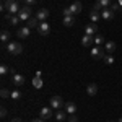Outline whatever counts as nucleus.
Here are the masks:
<instances>
[{
  "instance_id": "nucleus-1",
  "label": "nucleus",
  "mask_w": 122,
  "mask_h": 122,
  "mask_svg": "<svg viewBox=\"0 0 122 122\" xmlns=\"http://www.w3.org/2000/svg\"><path fill=\"white\" fill-rule=\"evenodd\" d=\"M2 10H7L10 15H18L21 7H20L18 0H5L2 5Z\"/></svg>"
},
{
  "instance_id": "nucleus-2",
  "label": "nucleus",
  "mask_w": 122,
  "mask_h": 122,
  "mask_svg": "<svg viewBox=\"0 0 122 122\" xmlns=\"http://www.w3.org/2000/svg\"><path fill=\"white\" fill-rule=\"evenodd\" d=\"M7 51H8L10 56H20V54L23 52V46H21L20 42H13V41H10L8 44H7Z\"/></svg>"
},
{
  "instance_id": "nucleus-3",
  "label": "nucleus",
  "mask_w": 122,
  "mask_h": 122,
  "mask_svg": "<svg viewBox=\"0 0 122 122\" xmlns=\"http://www.w3.org/2000/svg\"><path fill=\"white\" fill-rule=\"evenodd\" d=\"M104 57H106V51H104V47H101V46L91 47V59H94V60H103Z\"/></svg>"
},
{
  "instance_id": "nucleus-4",
  "label": "nucleus",
  "mask_w": 122,
  "mask_h": 122,
  "mask_svg": "<svg viewBox=\"0 0 122 122\" xmlns=\"http://www.w3.org/2000/svg\"><path fill=\"white\" fill-rule=\"evenodd\" d=\"M49 106L52 107V109H62L65 103H64V99L60 98V96H52L51 99H49Z\"/></svg>"
},
{
  "instance_id": "nucleus-5",
  "label": "nucleus",
  "mask_w": 122,
  "mask_h": 122,
  "mask_svg": "<svg viewBox=\"0 0 122 122\" xmlns=\"http://www.w3.org/2000/svg\"><path fill=\"white\" fill-rule=\"evenodd\" d=\"M31 13H33V10H31V7H28V5H25V7H21V10H20L18 16L21 21H28L29 18H31Z\"/></svg>"
},
{
  "instance_id": "nucleus-6",
  "label": "nucleus",
  "mask_w": 122,
  "mask_h": 122,
  "mask_svg": "<svg viewBox=\"0 0 122 122\" xmlns=\"http://www.w3.org/2000/svg\"><path fill=\"white\" fill-rule=\"evenodd\" d=\"M54 116H56V112L52 111V107H51V106H46V107H42V109L39 111V117H41V119H44V121L51 119V117H54Z\"/></svg>"
},
{
  "instance_id": "nucleus-7",
  "label": "nucleus",
  "mask_w": 122,
  "mask_h": 122,
  "mask_svg": "<svg viewBox=\"0 0 122 122\" xmlns=\"http://www.w3.org/2000/svg\"><path fill=\"white\" fill-rule=\"evenodd\" d=\"M38 33H39V36H49V33H51V26H49L47 21H41V23H39Z\"/></svg>"
},
{
  "instance_id": "nucleus-8",
  "label": "nucleus",
  "mask_w": 122,
  "mask_h": 122,
  "mask_svg": "<svg viewBox=\"0 0 122 122\" xmlns=\"http://www.w3.org/2000/svg\"><path fill=\"white\" fill-rule=\"evenodd\" d=\"M114 13H116V10H112V8H103L101 10V18L104 21H111L114 18Z\"/></svg>"
},
{
  "instance_id": "nucleus-9",
  "label": "nucleus",
  "mask_w": 122,
  "mask_h": 122,
  "mask_svg": "<svg viewBox=\"0 0 122 122\" xmlns=\"http://www.w3.org/2000/svg\"><path fill=\"white\" fill-rule=\"evenodd\" d=\"M11 81H13L15 86H23V83H25V76L20 75V73H16V72H13V73H11Z\"/></svg>"
},
{
  "instance_id": "nucleus-10",
  "label": "nucleus",
  "mask_w": 122,
  "mask_h": 122,
  "mask_svg": "<svg viewBox=\"0 0 122 122\" xmlns=\"http://www.w3.org/2000/svg\"><path fill=\"white\" fill-rule=\"evenodd\" d=\"M111 3H112V0H96V5H94L93 8H96V10L101 11L103 8H109Z\"/></svg>"
},
{
  "instance_id": "nucleus-11",
  "label": "nucleus",
  "mask_w": 122,
  "mask_h": 122,
  "mask_svg": "<svg viewBox=\"0 0 122 122\" xmlns=\"http://www.w3.org/2000/svg\"><path fill=\"white\" fill-rule=\"evenodd\" d=\"M98 33V26H96V23H88L86 26H85V34H88V36H94Z\"/></svg>"
},
{
  "instance_id": "nucleus-12",
  "label": "nucleus",
  "mask_w": 122,
  "mask_h": 122,
  "mask_svg": "<svg viewBox=\"0 0 122 122\" xmlns=\"http://www.w3.org/2000/svg\"><path fill=\"white\" fill-rule=\"evenodd\" d=\"M34 16H36L39 21H46V20L49 18V10H47V8H41V10L36 11V15H34Z\"/></svg>"
},
{
  "instance_id": "nucleus-13",
  "label": "nucleus",
  "mask_w": 122,
  "mask_h": 122,
  "mask_svg": "<svg viewBox=\"0 0 122 122\" xmlns=\"http://www.w3.org/2000/svg\"><path fill=\"white\" fill-rule=\"evenodd\" d=\"M94 44V36H88V34H85L83 39H81V46L83 47H91Z\"/></svg>"
},
{
  "instance_id": "nucleus-14",
  "label": "nucleus",
  "mask_w": 122,
  "mask_h": 122,
  "mask_svg": "<svg viewBox=\"0 0 122 122\" xmlns=\"http://www.w3.org/2000/svg\"><path fill=\"white\" fill-rule=\"evenodd\" d=\"M90 20H91V23H98V21L101 20V11L93 8L91 11H90Z\"/></svg>"
},
{
  "instance_id": "nucleus-15",
  "label": "nucleus",
  "mask_w": 122,
  "mask_h": 122,
  "mask_svg": "<svg viewBox=\"0 0 122 122\" xmlns=\"http://www.w3.org/2000/svg\"><path fill=\"white\" fill-rule=\"evenodd\" d=\"M29 31H31V28H28V26H23V28H20L18 31H16V36L21 39H26L29 36Z\"/></svg>"
},
{
  "instance_id": "nucleus-16",
  "label": "nucleus",
  "mask_w": 122,
  "mask_h": 122,
  "mask_svg": "<svg viewBox=\"0 0 122 122\" xmlns=\"http://www.w3.org/2000/svg\"><path fill=\"white\" fill-rule=\"evenodd\" d=\"M68 8H70V11H72V15L75 16V15H78V13L81 11V8H83V7H81V3H80V2H73Z\"/></svg>"
},
{
  "instance_id": "nucleus-17",
  "label": "nucleus",
  "mask_w": 122,
  "mask_h": 122,
  "mask_svg": "<svg viewBox=\"0 0 122 122\" xmlns=\"http://www.w3.org/2000/svg\"><path fill=\"white\" fill-rule=\"evenodd\" d=\"M64 107H65V112L68 114V116L76 112V104L73 103V101H68V103H65V106H64Z\"/></svg>"
},
{
  "instance_id": "nucleus-18",
  "label": "nucleus",
  "mask_w": 122,
  "mask_h": 122,
  "mask_svg": "<svg viewBox=\"0 0 122 122\" xmlns=\"http://www.w3.org/2000/svg\"><path fill=\"white\" fill-rule=\"evenodd\" d=\"M5 20H7V21H10V25H11V26H16L20 21H21L18 15H10V13L5 16Z\"/></svg>"
},
{
  "instance_id": "nucleus-19",
  "label": "nucleus",
  "mask_w": 122,
  "mask_h": 122,
  "mask_svg": "<svg viewBox=\"0 0 122 122\" xmlns=\"http://www.w3.org/2000/svg\"><path fill=\"white\" fill-rule=\"evenodd\" d=\"M104 51L111 56V54H114V51H116V42L114 41H107L106 44H104Z\"/></svg>"
},
{
  "instance_id": "nucleus-20",
  "label": "nucleus",
  "mask_w": 122,
  "mask_h": 122,
  "mask_svg": "<svg viewBox=\"0 0 122 122\" xmlns=\"http://www.w3.org/2000/svg\"><path fill=\"white\" fill-rule=\"evenodd\" d=\"M86 93H88V96H94V94L98 93V85L96 83H90L88 86H86Z\"/></svg>"
},
{
  "instance_id": "nucleus-21",
  "label": "nucleus",
  "mask_w": 122,
  "mask_h": 122,
  "mask_svg": "<svg viewBox=\"0 0 122 122\" xmlns=\"http://www.w3.org/2000/svg\"><path fill=\"white\" fill-rule=\"evenodd\" d=\"M39 23H41V21H39L38 18H36V16H31V18L28 20V25H26V26H28V28H36L38 29V26H39Z\"/></svg>"
},
{
  "instance_id": "nucleus-22",
  "label": "nucleus",
  "mask_w": 122,
  "mask_h": 122,
  "mask_svg": "<svg viewBox=\"0 0 122 122\" xmlns=\"http://www.w3.org/2000/svg\"><path fill=\"white\" fill-rule=\"evenodd\" d=\"M33 86H34V88H41V86H42V80H41V72H36V76L33 78Z\"/></svg>"
},
{
  "instance_id": "nucleus-23",
  "label": "nucleus",
  "mask_w": 122,
  "mask_h": 122,
  "mask_svg": "<svg viewBox=\"0 0 122 122\" xmlns=\"http://www.w3.org/2000/svg\"><path fill=\"white\" fill-rule=\"evenodd\" d=\"M62 23H64L65 26H73V25H75V16H73V15L64 16V18H62Z\"/></svg>"
},
{
  "instance_id": "nucleus-24",
  "label": "nucleus",
  "mask_w": 122,
  "mask_h": 122,
  "mask_svg": "<svg viewBox=\"0 0 122 122\" xmlns=\"http://www.w3.org/2000/svg\"><path fill=\"white\" fill-rule=\"evenodd\" d=\"M13 72H15V70H13V68H10L8 65H5V64H2V65H0V75H2V76H5L7 73H13Z\"/></svg>"
},
{
  "instance_id": "nucleus-25",
  "label": "nucleus",
  "mask_w": 122,
  "mask_h": 122,
  "mask_svg": "<svg viewBox=\"0 0 122 122\" xmlns=\"http://www.w3.org/2000/svg\"><path fill=\"white\" fill-rule=\"evenodd\" d=\"M54 117H56L59 122H62V121H65V119H67V112H65V111H62V109H57V112H56Z\"/></svg>"
},
{
  "instance_id": "nucleus-26",
  "label": "nucleus",
  "mask_w": 122,
  "mask_h": 122,
  "mask_svg": "<svg viewBox=\"0 0 122 122\" xmlns=\"http://www.w3.org/2000/svg\"><path fill=\"white\" fill-rule=\"evenodd\" d=\"M10 98H11L13 101H20V99L23 98V94H21V91H20V90H13V91H11V94H10Z\"/></svg>"
},
{
  "instance_id": "nucleus-27",
  "label": "nucleus",
  "mask_w": 122,
  "mask_h": 122,
  "mask_svg": "<svg viewBox=\"0 0 122 122\" xmlns=\"http://www.w3.org/2000/svg\"><path fill=\"white\" fill-rule=\"evenodd\" d=\"M0 41H2L3 44H8V42H10V33H8V31H2V34H0Z\"/></svg>"
},
{
  "instance_id": "nucleus-28",
  "label": "nucleus",
  "mask_w": 122,
  "mask_h": 122,
  "mask_svg": "<svg viewBox=\"0 0 122 122\" xmlns=\"http://www.w3.org/2000/svg\"><path fill=\"white\" fill-rule=\"evenodd\" d=\"M103 42H104V36H103V34H98V36H94V44H96V46H101Z\"/></svg>"
},
{
  "instance_id": "nucleus-29",
  "label": "nucleus",
  "mask_w": 122,
  "mask_h": 122,
  "mask_svg": "<svg viewBox=\"0 0 122 122\" xmlns=\"http://www.w3.org/2000/svg\"><path fill=\"white\" fill-rule=\"evenodd\" d=\"M103 60H104V64H107V65L114 64V59H112V56H109V54H106V57H104Z\"/></svg>"
},
{
  "instance_id": "nucleus-30",
  "label": "nucleus",
  "mask_w": 122,
  "mask_h": 122,
  "mask_svg": "<svg viewBox=\"0 0 122 122\" xmlns=\"http://www.w3.org/2000/svg\"><path fill=\"white\" fill-rule=\"evenodd\" d=\"M0 94H2V98H10L11 91H8V90H5V88H3V90L0 91Z\"/></svg>"
},
{
  "instance_id": "nucleus-31",
  "label": "nucleus",
  "mask_w": 122,
  "mask_h": 122,
  "mask_svg": "<svg viewBox=\"0 0 122 122\" xmlns=\"http://www.w3.org/2000/svg\"><path fill=\"white\" fill-rule=\"evenodd\" d=\"M70 15H72V11H70L68 7H65V8L62 10V16H70Z\"/></svg>"
},
{
  "instance_id": "nucleus-32",
  "label": "nucleus",
  "mask_w": 122,
  "mask_h": 122,
  "mask_svg": "<svg viewBox=\"0 0 122 122\" xmlns=\"http://www.w3.org/2000/svg\"><path fill=\"white\" fill-rule=\"evenodd\" d=\"M68 122H78V117H76L75 114H70L68 116Z\"/></svg>"
},
{
  "instance_id": "nucleus-33",
  "label": "nucleus",
  "mask_w": 122,
  "mask_h": 122,
  "mask_svg": "<svg viewBox=\"0 0 122 122\" xmlns=\"http://www.w3.org/2000/svg\"><path fill=\"white\" fill-rule=\"evenodd\" d=\"M0 116H2V119H5V117H7V114H8V111H7V109H5V107H2V109H0Z\"/></svg>"
},
{
  "instance_id": "nucleus-34",
  "label": "nucleus",
  "mask_w": 122,
  "mask_h": 122,
  "mask_svg": "<svg viewBox=\"0 0 122 122\" xmlns=\"http://www.w3.org/2000/svg\"><path fill=\"white\" fill-rule=\"evenodd\" d=\"M23 2H25V5H28V7H31V5L36 3V0H23Z\"/></svg>"
},
{
  "instance_id": "nucleus-35",
  "label": "nucleus",
  "mask_w": 122,
  "mask_h": 122,
  "mask_svg": "<svg viewBox=\"0 0 122 122\" xmlns=\"http://www.w3.org/2000/svg\"><path fill=\"white\" fill-rule=\"evenodd\" d=\"M11 122H23V121H21L20 117H13V119H11Z\"/></svg>"
},
{
  "instance_id": "nucleus-36",
  "label": "nucleus",
  "mask_w": 122,
  "mask_h": 122,
  "mask_svg": "<svg viewBox=\"0 0 122 122\" xmlns=\"http://www.w3.org/2000/svg\"><path fill=\"white\" fill-rule=\"evenodd\" d=\"M31 122H44V119H41V117H39V119H33Z\"/></svg>"
},
{
  "instance_id": "nucleus-37",
  "label": "nucleus",
  "mask_w": 122,
  "mask_h": 122,
  "mask_svg": "<svg viewBox=\"0 0 122 122\" xmlns=\"http://www.w3.org/2000/svg\"><path fill=\"white\" fill-rule=\"evenodd\" d=\"M119 122H122V117H121V119H119Z\"/></svg>"
},
{
  "instance_id": "nucleus-38",
  "label": "nucleus",
  "mask_w": 122,
  "mask_h": 122,
  "mask_svg": "<svg viewBox=\"0 0 122 122\" xmlns=\"http://www.w3.org/2000/svg\"><path fill=\"white\" fill-rule=\"evenodd\" d=\"M3 2H5V0H3Z\"/></svg>"
}]
</instances>
